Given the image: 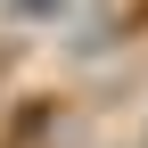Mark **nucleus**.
Listing matches in <instances>:
<instances>
[{
  "instance_id": "1",
  "label": "nucleus",
  "mask_w": 148,
  "mask_h": 148,
  "mask_svg": "<svg viewBox=\"0 0 148 148\" xmlns=\"http://www.w3.org/2000/svg\"><path fill=\"white\" fill-rule=\"evenodd\" d=\"M66 123V99L58 90H33V99H8L0 107V148H49Z\"/></svg>"
},
{
  "instance_id": "2",
  "label": "nucleus",
  "mask_w": 148,
  "mask_h": 148,
  "mask_svg": "<svg viewBox=\"0 0 148 148\" xmlns=\"http://www.w3.org/2000/svg\"><path fill=\"white\" fill-rule=\"evenodd\" d=\"M74 8H82V0H0V16H8V25H66Z\"/></svg>"
},
{
  "instance_id": "3",
  "label": "nucleus",
  "mask_w": 148,
  "mask_h": 148,
  "mask_svg": "<svg viewBox=\"0 0 148 148\" xmlns=\"http://www.w3.org/2000/svg\"><path fill=\"white\" fill-rule=\"evenodd\" d=\"M8 66H16V41H0V90H8Z\"/></svg>"
},
{
  "instance_id": "4",
  "label": "nucleus",
  "mask_w": 148,
  "mask_h": 148,
  "mask_svg": "<svg viewBox=\"0 0 148 148\" xmlns=\"http://www.w3.org/2000/svg\"><path fill=\"white\" fill-rule=\"evenodd\" d=\"M140 148H148V132H140Z\"/></svg>"
}]
</instances>
